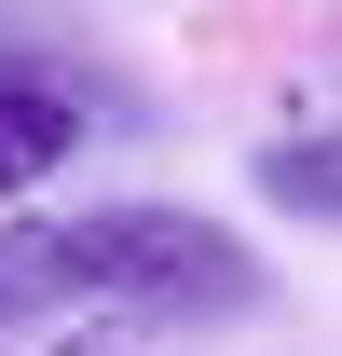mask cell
<instances>
[{"instance_id": "cell-1", "label": "cell", "mask_w": 342, "mask_h": 356, "mask_svg": "<svg viewBox=\"0 0 342 356\" xmlns=\"http://www.w3.org/2000/svg\"><path fill=\"white\" fill-rule=\"evenodd\" d=\"M14 274L28 288H69L83 315H233L260 302V261L247 233H219L206 206H151V192H124V206H69V220H28L14 233Z\"/></svg>"}, {"instance_id": "cell-4", "label": "cell", "mask_w": 342, "mask_h": 356, "mask_svg": "<svg viewBox=\"0 0 342 356\" xmlns=\"http://www.w3.org/2000/svg\"><path fill=\"white\" fill-rule=\"evenodd\" d=\"M274 206H329V137H315V151H288V165H274Z\"/></svg>"}, {"instance_id": "cell-3", "label": "cell", "mask_w": 342, "mask_h": 356, "mask_svg": "<svg viewBox=\"0 0 342 356\" xmlns=\"http://www.w3.org/2000/svg\"><path fill=\"white\" fill-rule=\"evenodd\" d=\"M42 356H178V329H151V315H69Z\"/></svg>"}, {"instance_id": "cell-2", "label": "cell", "mask_w": 342, "mask_h": 356, "mask_svg": "<svg viewBox=\"0 0 342 356\" xmlns=\"http://www.w3.org/2000/svg\"><path fill=\"white\" fill-rule=\"evenodd\" d=\"M83 151V110L69 96H42V83H0V206H28L55 165Z\"/></svg>"}]
</instances>
